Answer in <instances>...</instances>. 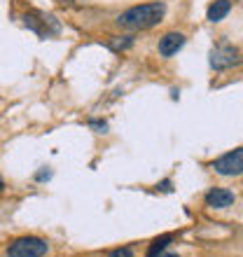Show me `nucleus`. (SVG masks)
Returning a JSON list of instances; mask_svg holds the SVG:
<instances>
[{
	"label": "nucleus",
	"mask_w": 243,
	"mask_h": 257,
	"mask_svg": "<svg viewBox=\"0 0 243 257\" xmlns=\"http://www.w3.org/2000/svg\"><path fill=\"white\" fill-rule=\"evenodd\" d=\"M166 14V5L164 3H145V5L129 7L127 12L119 14L117 24L131 31H143V28H152L164 19Z\"/></svg>",
	"instance_id": "obj_1"
},
{
	"label": "nucleus",
	"mask_w": 243,
	"mask_h": 257,
	"mask_svg": "<svg viewBox=\"0 0 243 257\" xmlns=\"http://www.w3.org/2000/svg\"><path fill=\"white\" fill-rule=\"evenodd\" d=\"M49 243L38 236H24L17 238L7 248V257H42L47 255Z\"/></svg>",
	"instance_id": "obj_2"
},
{
	"label": "nucleus",
	"mask_w": 243,
	"mask_h": 257,
	"mask_svg": "<svg viewBox=\"0 0 243 257\" xmlns=\"http://www.w3.org/2000/svg\"><path fill=\"white\" fill-rule=\"evenodd\" d=\"M236 63H241V54L229 42H222V45H217L210 52V66L215 68V70H224V68H231V66H236Z\"/></svg>",
	"instance_id": "obj_3"
},
{
	"label": "nucleus",
	"mask_w": 243,
	"mask_h": 257,
	"mask_svg": "<svg viewBox=\"0 0 243 257\" xmlns=\"http://www.w3.org/2000/svg\"><path fill=\"white\" fill-rule=\"evenodd\" d=\"M213 169L220 176H241L243 173V148L234 150V152H227L220 159H215Z\"/></svg>",
	"instance_id": "obj_4"
},
{
	"label": "nucleus",
	"mask_w": 243,
	"mask_h": 257,
	"mask_svg": "<svg viewBox=\"0 0 243 257\" xmlns=\"http://www.w3.org/2000/svg\"><path fill=\"white\" fill-rule=\"evenodd\" d=\"M185 45V35L182 33H166L159 40V54L162 56H173V54H178V49Z\"/></svg>",
	"instance_id": "obj_5"
},
{
	"label": "nucleus",
	"mask_w": 243,
	"mask_h": 257,
	"mask_svg": "<svg viewBox=\"0 0 243 257\" xmlns=\"http://www.w3.org/2000/svg\"><path fill=\"white\" fill-rule=\"evenodd\" d=\"M206 203H208L210 208H227L234 203V194L229 190H222V187H215V190H210L206 194Z\"/></svg>",
	"instance_id": "obj_6"
},
{
	"label": "nucleus",
	"mask_w": 243,
	"mask_h": 257,
	"mask_svg": "<svg viewBox=\"0 0 243 257\" xmlns=\"http://www.w3.org/2000/svg\"><path fill=\"white\" fill-rule=\"evenodd\" d=\"M229 10H231V3L229 0H215L213 5L208 7V21H222L227 14H229Z\"/></svg>",
	"instance_id": "obj_7"
},
{
	"label": "nucleus",
	"mask_w": 243,
	"mask_h": 257,
	"mask_svg": "<svg viewBox=\"0 0 243 257\" xmlns=\"http://www.w3.org/2000/svg\"><path fill=\"white\" fill-rule=\"evenodd\" d=\"M171 241H173V236H171V234H166V236H162V238H155V241H152V245L148 248V257H157L159 252H164V250H166V245H169Z\"/></svg>",
	"instance_id": "obj_8"
},
{
	"label": "nucleus",
	"mask_w": 243,
	"mask_h": 257,
	"mask_svg": "<svg viewBox=\"0 0 243 257\" xmlns=\"http://www.w3.org/2000/svg\"><path fill=\"white\" fill-rule=\"evenodd\" d=\"M131 45H134V38H131V35H124V38L117 35V38H110L108 40V47L112 49V52H124V49H129Z\"/></svg>",
	"instance_id": "obj_9"
},
{
	"label": "nucleus",
	"mask_w": 243,
	"mask_h": 257,
	"mask_svg": "<svg viewBox=\"0 0 243 257\" xmlns=\"http://www.w3.org/2000/svg\"><path fill=\"white\" fill-rule=\"evenodd\" d=\"M108 257H134V250H131V248H117V250H112Z\"/></svg>",
	"instance_id": "obj_10"
},
{
	"label": "nucleus",
	"mask_w": 243,
	"mask_h": 257,
	"mask_svg": "<svg viewBox=\"0 0 243 257\" xmlns=\"http://www.w3.org/2000/svg\"><path fill=\"white\" fill-rule=\"evenodd\" d=\"M49 178H52V171H49V169H42L40 173L35 176V180H49Z\"/></svg>",
	"instance_id": "obj_11"
},
{
	"label": "nucleus",
	"mask_w": 243,
	"mask_h": 257,
	"mask_svg": "<svg viewBox=\"0 0 243 257\" xmlns=\"http://www.w3.org/2000/svg\"><path fill=\"white\" fill-rule=\"evenodd\" d=\"M89 124H91L94 128H101V131H105V128H108V124H105V122H98V119H91Z\"/></svg>",
	"instance_id": "obj_12"
},
{
	"label": "nucleus",
	"mask_w": 243,
	"mask_h": 257,
	"mask_svg": "<svg viewBox=\"0 0 243 257\" xmlns=\"http://www.w3.org/2000/svg\"><path fill=\"white\" fill-rule=\"evenodd\" d=\"M157 257H178V255H173V252H159Z\"/></svg>",
	"instance_id": "obj_13"
},
{
	"label": "nucleus",
	"mask_w": 243,
	"mask_h": 257,
	"mask_svg": "<svg viewBox=\"0 0 243 257\" xmlns=\"http://www.w3.org/2000/svg\"><path fill=\"white\" fill-rule=\"evenodd\" d=\"M3 190H5V183H3V178H0V194H3Z\"/></svg>",
	"instance_id": "obj_14"
}]
</instances>
